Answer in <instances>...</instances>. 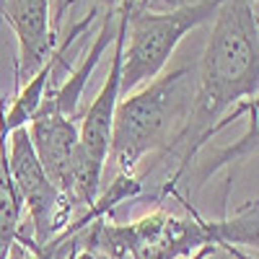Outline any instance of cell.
<instances>
[{"label":"cell","instance_id":"7","mask_svg":"<svg viewBox=\"0 0 259 259\" xmlns=\"http://www.w3.org/2000/svg\"><path fill=\"white\" fill-rule=\"evenodd\" d=\"M117 26H119V6L109 8L104 13L101 26L96 31V39L91 41L89 52H85L83 60L68 73V78H65V83L60 85V89H52V91L45 94V101H41L39 106H47V109H52V112H57L62 117H68V119H78L83 91H85V85H89V80H91V75L96 70V65L101 62L104 52L114 45Z\"/></svg>","mask_w":259,"mask_h":259},{"label":"cell","instance_id":"5","mask_svg":"<svg viewBox=\"0 0 259 259\" xmlns=\"http://www.w3.org/2000/svg\"><path fill=\"white\" fill-rule=\"evenodd\" d=\"M6 158H8V171H11L13 187L18 192L24 210L29 212V221L34 228L31 241L39 251H45L78 218V212L45 174V168H41L34 148H31L26 127H18L8 135Z\"/></svg>","mask_w":259,"mask_h":259},{"label":"cell","instance_id":"2","mask_svg":"<svg viewBox=\"0 0 259 259\" xmlns=\"http://www.w3.org/2000/svg\"><path fill=\"white\" fill-rule=\"evenodd\" d=\"M171 197L184 205V212L158 205L130 223H112L109 218L94 221L91 226L80 228V233L106 259H189L205 246L256 249V197L218 221L202 218L179 192Z\"/></svg>","mask_w":259,"mask_h":259},{"label":"cell","instance_id":"8","mask_svg":"<svg viewBox=\"0 0 259 259\" xmlns=\"http://www.w3.org/2000/svg\"><path fill=\"white\" fill-rule=\"evenodd\" d=\"M246 133L239 143H233V145H226V148H218V150H212V153L205 158V161H192L189 168L184 171V177L189 174V179L194 177V184H197V189L210 182V177H215L223 166H233L236 163H244V161H251L256 158V104L251 106V109L246 112Z\"/></svg>","mask_w":259,"mask_h":259},{"label":"cell","instance_id":"11","mask_svg":"<svg viewBox=\"0 0 259 259\" xmlns=\"http://www.w3.org/2000/svg\"><path fill=\"white\" fill-rule=\"evenodd\" d=\"M189 259H254V256L244 254L236 246H205L197 254H192Z\"/></svg>","mask_w":259,"mask_h":259},{"label":"cell","instance_id":"10","mask_svg":"<svg viewBox=\"0 0 259 259\" xmlns=\"http://www.w3.org/2000/svg\"><path fill=\"white\" fill-rule=\"evenodd\" d=\"M41 254H45L47 259H106L99 249H94L89 241L83 239L80 231H75V233L68 236V239L47 246Z\"/></svg>","mask_w":259,"mask_h":259},{"label":"cell","instance_id":"1","mask_svg":"<svg viewBox=\"0 0 259 259\" xmlns=\"http://www.w3.org/2000/svg\"><path fill=\"white\" fill-rule=\"evenodd\" d=\"M192 114L182 138L161 161L174 158V171L163 182L158 197L174 194L194 156L236 117L246 114L259 94V26L251 0H223L212 16L200 62L194 65Z\"/></svg>","mask_w":259,"mask_h":259},{"label":"cell","instance_id":"6","mask_svg":"<svg viewBox=\"0 0 259 259\" xmlns=\"http://www.w3.org/2000/svg\"><path fill=\"white\" fill-rule=\"evenodd\" d=\"M0 18L16 34V83L24 85L57 52L52 0H0Z\"/></svg>","mask_w":259,"mask_h":259},{"label":"cell","instance_id":"3","mask_svg":"<svg viewBox=\"0 0 259 259\" xmlns=\"http://www.w3.org/2000/svg\"><path fill=\"white\" fill-rule=\"evenodd\" d=\"M194 89V65H179L127 94L124 101H117L109 158L117 163L119 174H138L148 156L163 161L171 153L189 122Z\"/></svg>","mask_w":259,"mask_h":259},{"label":"cell","instance_id":"12","mask_svg":"<svg viewBox=\"0 0 259 259\" xmlns=\"http://www.w3.org/2000/svg\"><path fill=\"white\" fill-rule=\"evenodd\" d=\"M6 106H8V101H6V96L0 94V117H3V112H6Z\"/></svg>","mask_w":259,"mask_h":259},{"label":"cell","instance_id":"9","mask_svg":"<svg viewBox=\"0 0 259 259\" xmlns=\"http://www.w3.org/2000/svg\"><path fill=\"white\" fill-rule=\"evenodd\" d=\"M21 215H24V205H21V197L11 179L3 140L0 143V259L8 256L11 246L21 236Z\"/></svg>","mask_w":259,"mask_h":259},{"label":"cell","instance_id":"4","mask_svg":"<svg viewBox=\"0 0 259 259\" xmlns=\"http://www.w3.org/2000/svg\"><path fill=\"white\" fill-rule=\"evenodd\" d=\"M223 0H192L171 11H150L133 6L127 18V34L122 47L119 91L133 94L148 80L163 73L166 62L177 52L179 41L197 26L212 21Z\"/></svg>","mask_w":259,"mask_h":259}]
</instances>
